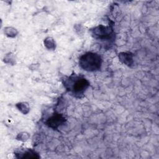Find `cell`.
<instances>
[{
	"label": "cell",
	"mask_w": 159,
	"mask_h": 159,
	"mask_svg": "<svg viewBox=\"0 0 159 159\" xmlns=\"http://www.w3.org/2000/svg\"><path fill=\"white\" fill-rule=\"evenodd\" d=\"M93 35L96 39L102 40L110 39L112 37L114 33L113 29L110 26H104L100 25L92 30Z\"/></svg>",
	"instance_id": "cell-3"
},
{
	"label": "cell",
	"mask_w": 159,
	"mask_h": 159,
	"mask_svg": "<svg viewBox=\"0 0 159 159\" xmlns=\"http://www.w3.org/2000/svg\"><path fill=\"white\" fill-rule=\"evenodd\" d=\"M120 60L124 64L130 66L133 63V58L132 55L130 53L122 52L120 53L119 55Z\"/></svg>",
	"instance_id": "cell-5"
},
{
	"label": "cell",
	"mask_w": 159,
	"mask_h": 159,
	"mask_svg": "<svg viewBox=\"0 0 159 159\" xmlns=\"http://www.w3.org/2000/svg\"><path fill=\"white\" fill-rule=\"evenodd\" d=\"M63 84L66 89L76 98L82 97L89 86V82L83 76L72 74L63 79Z\"/></svg>",
	"instance_id": "cell-1"
},
{
	"label": "cell",
	"mask_w": 159,
	"mask_h": 159,
	"mask_svg": "<svg viewBox=\"0 0 159 159\" xmlns=\"http://www.w3.org/2000/svg\"><path fill=\"white\" fill-rule=\"evenodd\" d=\"M65 121V118L61 114H55L47 119V125L53 129H57L60 125L63 124Z\"/></svg>",
	"instance_id": "cell-4"
},
{
	"label": "cell",
	"mask_w": 159,
	"mask_h": 159,
	"mask_svg": "<svg viewBox=\"0 0 159 159\" xmlns=\"http://www.w3.org/2000/svg\"><path fill=\"white\" fill-rule=\"evenodd\" d=\"M101 56L94 52H86L82 55L79 60V65L86 71H96L101 69L102 65Z\"/></svg>",
	"instance_id": "cell-2"
},
{
	"label": "cell",
	"mask_w": 159,
	"mask_h": 159,
	"mask_svg": "<svg viewBox=\"0 0 159 159\" xmlns=\"http://www.w3.org/2000/svg\"><path fill=\"white\" fill-rule=\"evenodd\" d=\"M22 156H21L20 158H39V156L38 153H37L35 152L32 150H29L25 151V152L22 153Z\"/></svg>",
	"instance_id": "cell-6"
},
{
	"label": "cell",
	"mask_w": 159,
	"mask_h": 159,
	"mask_svg": "<svg viewBox=\"0 0 159 159\" xmlns=\"http://www.w3.org/2000/svg\"><path fill=\"white\" fill-rule=\"evenodd\" d=\"M45 45L48 49H55V42L54 40L51 37H47L44 41Z\"/></svg>",
	"instance_id": "cell-7"
},
{
	"label": "cell",
	"mask_w": 159,
	"mask_h": 159,
	"mask_svg": "<svg viewBox=\"0 0 159 159\" xmlns=\"http://www.w3.org/2000/svg\"><path fill=\"white\" fill-rule=\"evenodd\" d=\"M17 106L18 109L24 114L27 113L29 111V105L26 102H20V103L17 104Z\"/></svg>",
	"instance_id": "cell-8"
},
{
	"label": "cell",
	"mask_w": 159,
	"mask_h": 159,
	"mask_svg": "<svg viewBox=\"0 0 159 159\" xmlns=\"http://www.w3.org/2000/svg\"><path fill=\"white\" fill-rule=\"evenodd\" d=\"M22 137H19V140H27L28 138H29V135L25 132H23L22 134H20Z\"/></svg>",
	"instance_id": "cell-9"
}]
</instances>
